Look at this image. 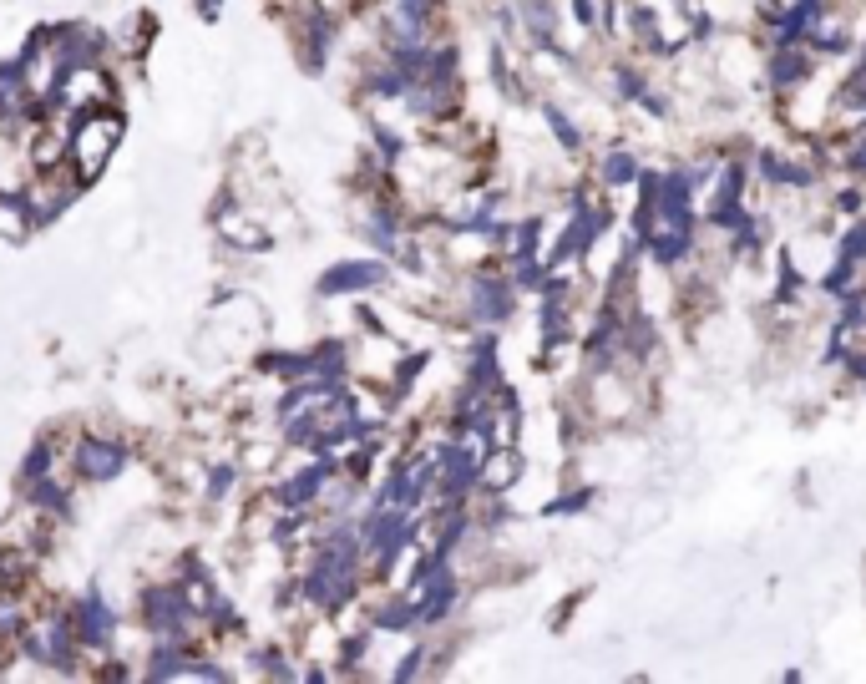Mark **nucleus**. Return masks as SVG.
I'll return each mask as SVG.
<instances>
[{"instance_id": "3", "label": "nucleus", "mask_w": 866, "mask_h": 684, "mask_svg": "<svg viewBox=\"0 0 866 684\" xmlns=\"http://www.w3.org/2000/svg\"><path fill=\"white\" fill-rule=\"evenodd\" d=\"M603 178H608V183H628V178H634V158H628V152H608Z\"/></svg>"}, {"instance_id": "2", "label": "nucleus", "mask_w": 866, "mask_h": 684, "mask_svg": "<svg viewBox=\"0 0 866 684\" xmlns=\"http://www.w3.org/2000/svg\"><path fill=\"white\" fill-rule=\"evenodd\" d=\"M375 279H380L375 264H345V269H335L325 279V294H340V284H375Z\"/></svg>"}, {"instance_id": "5", "label": "nucleus", "mask_w": 866, "mask_h": 684, "mask_svg": "<svg viewBox=\"0 0 866 684\" xmlns=\"http://www.w3.org/2000/svg\"><path fill=\"white\" fill-rule=\"evenodd\" d=\"M851 168H856V173H866V147H861L856 158H851Z\"/></svg>"}, {"instance_id": "6", "label": "nucleus", "mask_w": 866, "mask_h": 684, "mask_svg": "<svg viewBox=\"0 0 866 684\" xmlns=\"http://www.w3.org/2000/svg\"><path fill=\"white\" fill-rule=\"evenodd\" d=\"M861 71H866V66H861Z\"/></svg>"}, {"instance_id": "4", "label": "nucleus", "mask_w": 866, "mask_h": 684, "mask_svg": "<svg viewBox=\"0 0 866 684\" xmlns=\"http://www.w3.org/2000/svg\"><path fill=\"white\" fill-rule=\"evenodd\" d=\"M846 254H851V259H856V254H866V228H856V234L846 239Z\"/></svg>"}, {"instance_id": "1", "label": "nucleus", "mask_w": 866, "mask_h": 684, "mask_svg": "<svg viewBox=\"0 0 866 684\" xmlns=\"http://www.w3.org/2000/svg\"><path fill=\"white\" fill-rule=\"evenodd\" d=\"M477 310H482V320H502L507 315V284H477Z\"/></svg>"}]
</instances>
